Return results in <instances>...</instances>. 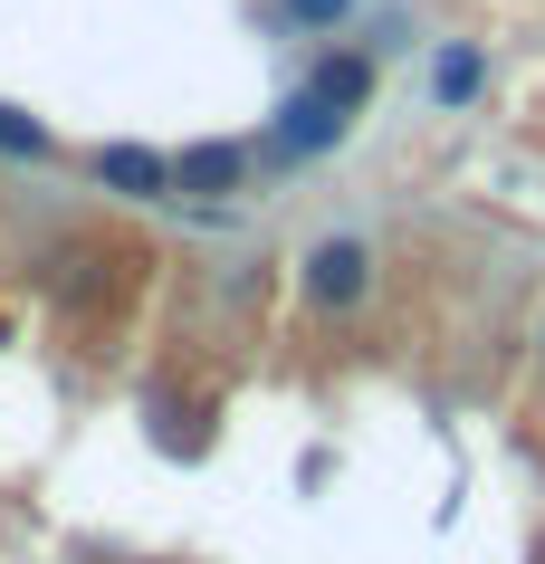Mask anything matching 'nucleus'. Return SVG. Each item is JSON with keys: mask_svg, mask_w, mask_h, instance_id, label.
Instances as JSON below:
<instances>
[{"mask_svg": "<svg viewBox=\"0 0 545 564\" xmlns=\"http://www.w3.org/2000/svg\"><path fill=\"white\" fill-rule=\"evenodd\" d=\"M373 239L363 230H326L316 249L297 259V306L306 316H326V326H345V316H363L373 306Z\"/></svg>", "mask_w": 545, "mask_h": 564, "instance_id": "f257e3e1", "label": "nucleus"}, {"mask_svg": "<svg viewBox=\"0 0 545 564\" xmlns=\"http://www.w3.org/2000/svg\"><path fill=\"white\" fill-rule=\"evenodd\" d=\"M87 182L106 192V202H182V182H173V153L163 144H134V134H116V144H96L87 153Z\"/></svg>", "mask_w": 545, "mask_h": 564, "instance_id": "f03ea898", "label": "nucleus"}, {"mask_svg": "<svg viewBox=\"0 0 545 564\" xmlns=\"http://www.w3.org/2000/svg\"><path fill=\"white\" fill-rule=\"evenodd\" d=\"M297 87L316 96V106H335L345 124H363V116H373V87H383V67H373V48H326V58L306 67Z\"/></svg>", "mask_w": 545, "mask_h": 564, "instance_id": "7ed1b4c3", "label": "nucleus"}, {"mask_svg": "<svg viewBox=\"0 0 545 564\" xmlns=\"http://www.w3.org/2000/svg\"><path fill=\"white\" fill-rule=\"evenodd\" d=\"M345 134H355V124L335 116V106H316V96H287V106H277V124H269V163H326L335 144H345Z\"/></svg>", "mask_w": 545, "mask_h": 564, "instance_id": "20e7f679", "label": "nucleus"}, {"mask_svg": "<svg viewBox=\"0 0 545 564\" xmlns=\"http://www.w3.org/2000/svg\"><path fill=\"white\" fill-rule=\"evenodd\" d=\"M173 182H182V202H230V192H249V144H230V134L182 144L173 153Z\"/></svg>", "mask_w": 545, "mask_h": 564, "instance_id": "39448f33", "label": "nucleus"}, {"mask_svg": "<svg viewBox=\"0 0 545 564\" xmlns=\"http://www.w3.org/2000/svg\"><path fill=\"white\" fill-rule=\"evenodd\" d=\"M479 87H488V48L479 39H450V48L430 58V106L459 116V106H479Z\"/></svg>", "mask_w": 545, "mask_h": 564, "instance_id": "423d86ee", "label": "nucleus"}, {"mask_svg": "<svg viewBox=\"0 0 545 564\" xmlns=\"http://www.w3.org/2000/svg\"><path fill=\"white\" fill-rule=\"evenodd\" d=\"M0 163H58V134L30 106H10V96H0Z\"/></svg>", "mask_w": 545, "mask_h": 564, "instance_id": "0eeeda50", "label": "nucleus"}, {"mask_svg": "<svg viewBox=\"0 0 545 564\" xmlns=\"http://www.w3.org/2000/svg\"><path fill=\"white\" fill-rule=\"evenodd\" d=\"M297 30H335V20H355V0H277Z\"/></svg>", "mask_w": 545, "mask_h": 564, "instance_id": "6e6552de", "label": "nucleus"}, {"mask_svg": "<svg viewBox=\"0 0 545 564\" xmlns=\"http://www.w3.org/2000/svg\"><path fill=\"white\" fill-rule=\"evenodd\" d=\"M536 373H545V316H536Z\"/></svg>", "mask_w": 545, "mask_h": 564, "instance_id": "1a4fd4ad", "label": "nucleus"}]
</instances>
